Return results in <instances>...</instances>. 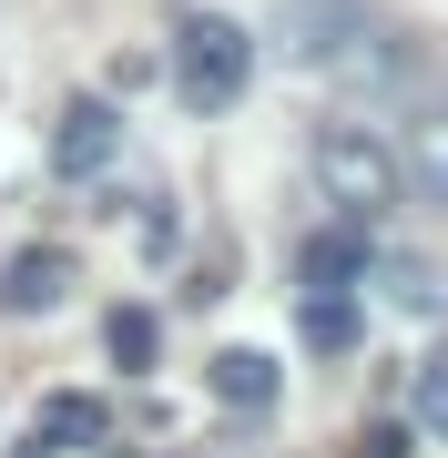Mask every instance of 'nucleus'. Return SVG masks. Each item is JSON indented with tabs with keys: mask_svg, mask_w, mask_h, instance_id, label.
<instances>
[{
	"mask_svg": "<svg viewBox=\"0 0 448 458\" xmlns=\"http://www.w3.org/2000/svg\"><path fill=\"white\" fill-rule=\"evenodd\" d=\"M275 41H285V62L316 72V82H398V31H387L367 0H285V21H275Z\"/></svg>",
	"mask_w": 448,
	"mask_h": 458,
	"instance_id": "f257e3e1",
	"label": "nucleus"
},
{
	"mask_svg": "<svg viewBox=\"0 0 448 458\" xmlns=\"http://www.w3.org/2000/svg\"><path fill=\"white\" fill-rule=\"evenodd\" d=\"M164 82H173L183 113H234L245 82H255V31L224 21V11H183L173 41H164Z\"/></svg>",
	"mask_w": 448,
	"mask_h": 458,
	"instance_id": "f03ea898",
	"label": "nucleus"
},
{
	"mask_svg": "<svg viewBox=\"0 0 448 458\" xmlns=\"http://www.w3.org/2000/svg\"><path fill=\"white\" fill-rule=\"evenodd\" d=\"M306 174H316V194H326L347 225H377L387 204H398V153L377 143V132H357V123H326L306 143Z\"/></svg>",
	"mask_w": 448,
	"mask_h": 458,
	"instance_id": "7ed1b4c3",
	"label": "nucleus"
},
{
	"mask_svg": "<svg viewBox=\"0 0 448 458\" xmlns=\"http://www.w3.org/2000/svg\"><path fill=\"white\" fill-rule=\"evenodd\" d=\"M113 153H123V113L102 92H72L62 123H51V174H62V183H102Z\"/></svg>",
	"mask_w": 448,
	"mask_h": 458,
	"instance_id": "20e7f679",
	"label": "nucleus"
},
{
	"mask_svg": "<svg viewBox=\"0 0 448 458\" xmlns=\"http://www.w3.org/2000/svg\"><path fill=\"white\" fill-rule=\"evenodd\" d=\"M72 285H82V255H72V245H21V255H0V316H62Z\"/></svg>",
	"mask_w": 448,
	"mask_h": 458,
	"instance_id": "39448f33",
	"label": "nucleus"
},
{
	"mask_svg": "<svg viewBox=\"0 0 448 458\" xmlns=\"http://www.w3.org/2000/svg\"><path fill=\"white\" fill-rule=\"evenodd\" d=\"M398 194H418L428 214H448V92L418 102L408 132H398Z\"/></svg>",
	"mask_w": 448,
	"mask_h": 458,
	"instance_id": "423d86ee",
	"label": "nucleus"
},
{
	"mask_svg": "<svg viewBox=\"0 0 448 458\" xmlns=\"http://www.w3.org/2000/svg\"><path fill=\"white\" fill-rule=\"evenodd\" d=\"M102 438H113V408H102V397H82V387H51L21 458H82V448H102Z\"/></svg>",
	"mask_w": 448,
	"mask_h": 458,
	"instance_id": "0eeeda50",
	"label": "nucleus"
},
{
	"mask_svg": "<svg viewBox=\"0 0 448 458\" xmlns=\"http://www.w3.org/2000/svg\"><path fill=\"white\" fill-rule=\"evenodd\" d=\"M367 265H377V255H367V225L326 214V225H316L306 245H296V285H306V295H336V285H357Z\"/></svg>",
	"mask_w": 448,
	"mask_h": 458,
	"instance_id": "6e6552de",
	"label": "nucleus"
},
{
	"mask_svg": "<svg viewBox=\"0 0 448 458\" xmlns=\"http://www.w3.org/2000/svg\"><path fill=\"white\" fill-rule=\"evenodd\" d=\"M204 387H215L224 408H245V418H266L275 397H285V367L266 357V346H215V357H204Z\"/></svg>",
	"mask_w": 448,
	"mask_h": 458,
	"instance_id": "1a4fd4ad",
	"label": "nucleus"
},
{
	"mask_svg": "<svg viewBox=\"0 0 448 458\" xmlns=\"http://www.w3.org/2000/svg\"><path fill=\"white\" fill-rule=\"evenodd\" d=\"M296 336L316 346V357H357V336H367L357 285H336V295H296Z\"/></svg>",
	"mask_w": 448,
	"mask_h": 458,
	"instance_id": "9d476101",
	"label": "nucleus"
},
{
	"mask_svg": "<svg viewBox=\"0 0 448 458\" xmlns=\"http://www.w3.org/2000/svg\"><path fill=\"white\" fill-rule=\"evenodd\" d=\"M102 357H113L123 377H153V367H164V316H153V306H113V316H102Z\"/></svg>",
	"mask_w": 448,
	"mask_h": 458,
	"instance_id": "9b49d317",
	"label": "nucleus"
},
{
	"mask_svg": "<svg viewBox=\"0 0 448 458\" xmlns=\"http://www.w3.org/2000/svg\"><path fill=\"white\" fill-rule=\"evenodd\" d=\"M377 276H387V295H398L408 316H448V285H438V265H418V255H387Z\"/></svg>",
	"mask_w": 448,
	"mask_h": 458,
	"instance_id": "f8f14e48",
	"label": "nucleus"
},
{
	"mask_svg": "<svg viewBox=\"0 0 448 458\" xmlns=\"http://www.w3.org/2000/svg\"><path fill=\"white\" fill-rule=\"evenodd\" d=\"M408 428H428V438L448 448V357L418 367V387H408Z\"/></svg>",
	"mask_w": 448,
	"mask_h": 458,
	"instance_id": "ddd939ff",
	"label": "nucleus"
},
{
	"mask_svg": "<svg viewBox=\"0 0 448 458\" xmlns=\"http://www.w3.org/2000/svg\"><path fill=\"white\" fill-rule=\"evenodd\" d=\"M133 204H143V265H164L183 245V214H173V194H133Z\"/></svg>",
	"mask_w": 448,
	"mask_h": 458,
	"instance_id": "4468645a",
	"label": "nucleus"
},
{
	"mask_svg": "<svg viewBox=\"0 0 448 458\" xmlns=\"http://www.w3.org/2000/svg\"><path fill=\"white\" fill-rule=\"evenodd\" d=\"M102 458H123V448H102Z\"/></svg>",
	"mask_w": 448,
	"mask_h": 458,
	"instance_id": "2eb2a0df",
	"label": "nucleus"
}]
</instances>
